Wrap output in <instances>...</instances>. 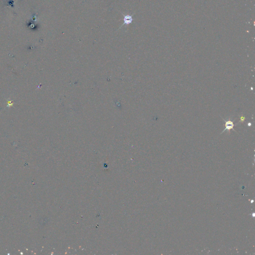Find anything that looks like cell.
I'll return each mask as SVG.
<instances>
[{"label": "cell", "mask_w": 255, "mask_h": 255, "mask_svg": "<svg viewBox=\"0 0 255 255\" xmlns=\"http://www.w3.org/2000/svg\"><path fill=\"white\" fill-rule=\"evenodd\" d=\"M223 120L225 121V127H226V128H225V130H224L222 132H225V131H226V130H228L229 132H230V131L231 129H232V130H233L234 131H235V130H234V124L233 123V121H231L230 120H229V121H225L224 119H223Z\"/></svg>", "instance_id": "1"}, {"label": "cell", "mask_w": 255, "mask_h": 255, "mask_svg": "<svg viewBox=\"0 0 255 255\" xmlns=\"http://www.w3.org/2000/svg\"><path fill=\"white\" fill-rule=\"evenodd\" d=\"M124 25H129L132 23V18L131 16H125L124 18Z\"/></svg>", "instance_id": "2"}]
</instances>
